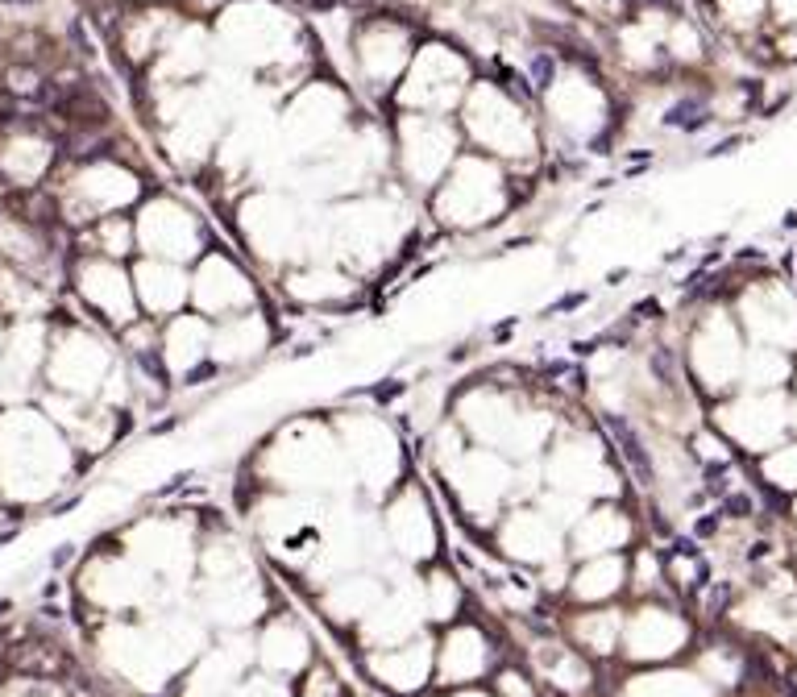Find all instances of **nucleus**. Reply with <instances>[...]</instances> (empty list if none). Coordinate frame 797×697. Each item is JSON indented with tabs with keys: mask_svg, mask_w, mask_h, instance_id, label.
Segmentation results:
<instances>
[{
	"mask_svg": "<svg viewBox=\"0 0 797 697\" xmlns=\"http://www.w3.org/2000/svg\"><path fill=\"white\" fill-rule=\"evenodd\" d=\"M607 427H611V436H615V444H619L623 461L631 465V473H635V482L640 486H652L656 482V469H652V457H648V444H644V436L627 423L623 416H607Z\"/></svg>",
	"mask_w": 797,
	"mask_h": 697,
	"instance_id": "1",
	"label": "nucleus"
},
{
	"mask_svg": "<svg viewBox=\"0 0 797 697\" xmlns=\"http://www.w3.org/2000/svg\"><path fill=\"white\" fill-rule=\"evenodd\" d=\"M710 121V108L702 95H685V100H677L668 112H664V125L668 129H702Z\"/></svg>",
	"mask_w": 797,
	"mask_h": 697,
	"instance_id": "2",
	"label": "nucleus"
},
{
	"mask_svg": "<svg viewBox=\"0 0 797 697\" xmlns=\"http://www.w3.org/2000/svg\"><path fill=\"white\" fill-rule=\"evenodd\" d=\"M648 366H652V373L661 378L664 386H673V382H677V357H673V349H652Z\"/></svg>",
	"mask_w": 797,
	"mask_h": 697,
	"instance_id": "3",
	"label": "nucleus"
},
{
	"mask_svg": "<svg viewBox=\"0 0 797 697\" xmlns=\"http://www.w3.org/2000/svg\"><path fill=\"white\" fill-rule=\"evenodd\" d=\"M531 75H536V88H548V84H552V58H548V54H536V58H531Z\"/></svg>",
	"mask_w": 797,
	"mask_h": 697,
	"instance_id": "4",
	"label": "nucleus"
},
{
	"mask_svg": "<svg viewBox=\"0 0 797 697\" xmlns=\"http://www.w3.org/2000/svg\"><path fill=\"white\" fill-rule=\"evenodd\" d=\"M723 511H727V515H735V519H748V515H752V498H748V494H731Z\"/></svg>",
	"mask_w": 797,
	"mask_h": 697,
	"instance_id": "5",
	"label": "nucleus"
},
{
	"mask_svg": "<svg viewBox=\"0 0 797 697\" xmlns=\"http://www.w3.org/2000/svg\"><path fill=\"white\" fill-rule=\"evenodd\" d=\"M727 602H731V585H718V590L706 598V610H710V614H723V606H727Z\"/></svg>",
	"mask_w": 797,
	"mask_h": 697,
	"instance_id": "6",
	"label": "nucleus"
},
{
	"mask_svg": "<svg viewBox=\"0 0 797 697\" xmlns=\"http://www.w3.org/2000/svg\"><path fill=\"white\" fill-rule=\"evenodd\" d=\"M706 490L710 494H723V490H727V465H718V469L706 473Z\"/></svg>",
	"mask_w": 797,
	"mask_h": 697,
	"instance_id": "7",
	"label": "nucleus"
},
{
	"mask_svg": "<svg viewBox=\"0 0 797 697\" xmlns=\"http://www.w3.org/2000/svg\"><path fill=\"white\" fill-rule=\"evenodd\" d=\"M714 527H718V519H702V523H698V536H710Z\"/></svg>",
	"mask_w": 797,
	"mask_h": 697,
	"instance_id": "8",
	"label": "nucleus"
},
{
	"mask_svg": "<svg viewBox=\"0 0 797 697\" xmlns=\"http://www.w3.org/2000/svg\"><path fill=\"white\" fill-rule=\"evenodd\" d=\"M67 560H71V544H63V548L54 552V564H67Z\"/></svg>",
	"mask_w": 797,
	"mask_h": 697,
	"instance_id": "9",
	"label": "nucleus"
},
{
	"mask_svg": "<svg viewBox=\"0 0 797 697\" xmlns=\"http://www.w3.org/2000/svg\"><path fill=\"white\" fill-rule=\"evenodd\" d=\"M0 4H34V0H0Z\"/></svg>",
	"mask_w": 797,
	"mask_h": 697,
	"instance_id": "10",
	"label": "nucleus"
},
{
	"mask_svg": "<svg viewBox=\"0 0 797 697\" xmlns=\"http://www.w3.org/2000/svg\"><path fill=\"white\" fill-rule=\"evenodd\" d=\"M4 610H8V602H4V598H0V614H4Z\"/></svg>",
	"mask_w": 797,
	"mask_h": 697,
	"instance_id": "11",
	"label": "nucleus"
}]
</instances>
